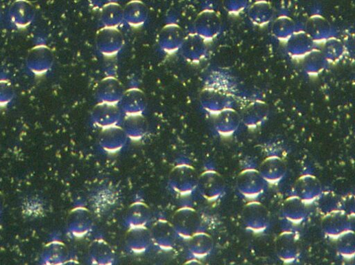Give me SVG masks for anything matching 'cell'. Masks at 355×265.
I'll return each mask as SVG.
<instances>
[{
	"label": "cell",
	"mask_w": 355,
	"mask_h": 265,
	"mask_svg": "<svg viewBox=\"0 0 355 265\" xmlns=\"http://www.w3.org/2000/svg\"><path fill=\"white\" fill-rule=\"evenodd\" d=\"M216 116V130L224 136H230L235 133L242 123L240 114L236 110L227 111Z\"/></svg>",
	"instance_id": "cell-30"
},
{
	"label": "cell",
	"mask_w": 355,
	"mask_h": 265,
	"mask_svg": "<svg viewBox=\"0 0 355 265\" xmlns=\"http://www.w3.org/2000/svg\"><path fill=\"white\" fill-rule=\"evenodd\" d=\"M122 111L118 105L98 103L92 111V120L98 127L105 129L118 126Z\"/></svg>",
	"instance_id": "cell-17"
},
{
	"label": "cell",
	"mask_w": 355,
	"mask_h": 265,
	"mask_svg": "<svg viewBox=\"0 0 355 265\" xmlns=\"http://www.w3.org/2000/svg\"><path fill=\"white\" fill-rule=\"evenodd\" d=\"M321 203V209L326 214H329L339 210L340 203L338 198H336L333 194H328V198L324 196L323 198L320 196Z\"/></svg>",
	"instance_id": "cell-41"
},
{
	"label": "cell",
	"mask_w": 355,
	"mask_h": 265,
	"mask_svg": "<svg viewBox=\"0 0 355 265\" xmlns=\"http://www.w3.org/2000/svg\"><path fill=\"white\" fill-rule=\"evenodd\" d=\"M259 172L266 183H275L285 176L287 168L279 158L271 157L262 163Z\"/></svg>",
	"instance_id": "cell-28"
},
{
	"label": "cell",
	"mask_w": 355,
	"mask_h": 265,
	"mask_svg": "<svg viewBox=\"0 0 355 265\" xmlns=\"http://www.w3.org/2000/svg\"><path fill=\"white\" fill-rule=\"evenodd\" d=\"M209 43L192 32L186 35L180 51L186 61L199 64L208 56Z\"/></svg>",
	"instance_id": "cell-10"
},
{
	"label": "cell",
	"mask_w": 355,
	"mask_h": 265,
	"mask_svg": "<svg viewBox=\"0 0 355 265\" xmlns=\"http://www.w3.org/2000/svg\"><path fill=\"white\" fill-rule=\"evenodd\" d=\"M172 224L176 235L185 239L204 232L205 229L202 218L190 207L178 211L174 216Z\"/></svg>",
	"instance_id": "cell-4"
},
{
	"label": "cell",
	"mask_w": 355,
	"mask_h": 265,
	"mask_svg": "<svg viewBox=\"0 0 355 265\" xmlns=\"http://www.w3.org/2000/svg\"><path fill=\"white\" fill-rule=\"evenodd\" d=\"M152 242L163 250L172 249L176 241V233L172 224L167 221H158L150 231Z\"/></svg>",
	"instance_id": "cell-25"
},
{
	"label": "cell",
	"mask_w": 355,
	"mask_h": 265,
	"mask_svg": "<svg viewBox=\"0 0 355 265\" xmlns=\"http://www.w3.org/2000/svg\"><path fill=\"white\" fill-rule=\"evenodd\" d=\"M212 248V239L205 232L197 233L188 239V251L194 257H203L211 251Z\"/></svg>",
	"instance_id": "cell-35"
},
{
	"label": "cell",
	"mask_w": 355,
	"mask_h": 265,
	"mask_svg": "<svg viewBox=\"0 0 355 265\" xmlns=\"http://www.w3.org/2000/svg\"><path fill=\"white\" fill-rule=\"evenodd\" d=\"M55 56L52 49L44 43L33 46L26 56V66L36 77H43L50 71L54 66Z\"/></svg>",
	"instance_id": "cell-3"
},
{
	"label": "cell",
	"mask_w": 355,
	"mask_h": 265,
	"mask_svg": "<svg viewBox=\"0 0 355 265\" xmlns=\"http://www.w3.org/2000/svg\"><path fill=\"white\" fill-rule=\"evenodd\" d=\"M127 138L123 128L115 126L103 129L100 135L99 143L106 151L115 152L124 146Z\"/></svg>",
	"instance_id": "cell-26"
},
{
	"label": "cell",
	"mask_w": 355,
	"mask_h": 265,
	"mask_svg": "<svg viewBox=\"0 0 355 265\" xmlns=\"http://www.w3.org/2000/svg\"><path fill=\"white\" fill-rule=\"evenodd\" d=\"M119 104L126 116L139 115L146 111L147 100L144 91L139 88L132 87L126 90Z\"/></svg>",
	"instance_id": "cell-18"
},
{
	"label": "cell",
	"mask_w": 355,
	"mask_h": 265,
	"mask_svg": "<svg viewBox=\"0 0 355 265\" xmlns=\"http://www.w3.org/2000/svg\"><path fill=\"white\" fill-rule=\"evenodd\" d=\"M122 128L128 138L138 141L146 135L148 126L143 115H131L126 116Z\"/></svg>",
	"instance_id": "cell-33"
},
{
	"label": "cell",
	"mask_w": 355,
	"mask_h": 265,
	"mask_svg": "<svg viewBox=\"0 0 355 265\" xmlns=\"http://www.w3.org/2000/svg\"><path fill=\"white\" fill-rule=\"evenodd\" d=\"M89 256L93 264H108L115 260L113 251L102 241L96 242L91 246Z\"/></svg>",
	"instance_id": "cell-37"
},
{
	"label": "cell",
	"mask_w": 355,
	"mask_h": 265,
	"mask_svg": "<svg viewBox=\"0 0 355 265\" xmlns=\"http://www.w3.org/2000/svg\"><path fill=\"white\" fill-rule=\"evenodd\" d=\"M124 9V22L130 27L138 28L144 26L148 19L147 5L140 0H130Z\"/></svg>",
	"instance_id": "cell-21"
},
{
	"label": "cell",
	"mask_w": 355,
	"mask_h": 265,
	"mask_svg": "<svg viewBox=\"0 0 355 265\" xmlns=\"http://www.w3.org/2000/svg\"><path fill=\"white\" fill-rule=\"evenodd\" d=\"M282 213L288 220L301 222L308 214L307 203L297 196L290 198L284 203Z\"/></svg>",
	"instance_id": "cell-34"
},
{
	"label": "cell",
	"mask_w": 355,
	"mask_h": 265,
	"mask_svg": "<svg viewBox=\"0 0 355 265\" xmlns=\"http://www.w3.org/2000/svg\"><path fill=\"white\" fill-rule=\"evenodd\" d=\"M271 25L272 36L282 44H285L299 29L295 21L287 14L275 16Z\"/></svg>",
	"instance_id": "cell-23"
},
{
	"label": "cell",
	"mask_w": 355,
	"mask_h": 265,
	"mask_svg": "<svg viewBox=\"0 0 355 265\" xmlns=\"http://www.w3.org/2000/svg\"><path fill=\"white\" fill-rule=\"evenodd\" d=\"M351 226L350 217L340 210L328 214L322 222L324 232L327 235L335 238L350 231Z\"/></svg>",
	"instance_id": "cell-20"
},
{
	"label": "cell",
	"mask_w": 355,
	"mask_h": 265,
	"mask_svg": "<svg viewBox=\"0 0 355 265\" xmlns=\"http://www.w3.org/2000/svg\"><path fill=\"white\" fill-rule=\"evenodd\" d=\"M319 49L328 65H335L347 54V47L338 36L333 37L319 45Z\"/></svg>",
	"instance_id": "cell-27"
},
{
	"label": "cell",
	"mask_w": 355,
	"mask_h": 265,
	"mask_svg": "<svg viewBox=\"0 0 355 265\" xmlns=\"http://www.w3.org/2000/svg\"><path fill=\"white\" fill-rule=\"evenodd\" d=\"M314 39L318 46L326 41L337 36L335 28L321 14H312L305 29Z\"/></svg>",
	"instance_id": "cell-19"
},
{
	"label": "cell",
	"mask_w": 355,
	"mask_h": 265,
	"mask_svg": "<svg viewBox=\"0 0 355 265\" xmlns=\"http://www.w3.org/2000/svg\"><path fill=\"white\" fill-rule=\"evenodd\" d=\"M122 82L114 76H108L102 79L95 89L98 103L118 105L125 93Z\"/></svg>",
	"instance_id": "cell-8"
},
{
	"label": "cell",
	"mask_w": 355,
	"mask_h": 265,
	"mask_svg": "<svg viewBox=\"0 0 355 265\" xmlns=\"http://www.w3.org/2000/svg\"><path fill=\"white\" fill-rule=\"evenodd\" d=\"M249 0H222L225 12L231 16L237 17L247 12Z\"/></svg>",
	"instance_id": "cell-40"
},
{
	"label": "cell",
	"mask_w": 355,
	"mask_h": 265,
	"mask_svg": "<svg viewBox=\"0 0 355 265\" xmlns=\"http://www.w3.org/2000/svg\"><path fill=\"white\" fill-rule=\"evenodd\" d=\"M3 16V8L1 4H0V20H1Z\"/></svg>",
	"instance_id": "cell-43"
},
{
	"label": "cell",
	"mask_w": 355,
	"mask_h": 265,
	"mask_svg": "<svg viewBox=\"0 0 355 265\" xmlns=\"http://www.w3.org/2000/svg\"><path fill=\"white\" fill-rule=\"evenodd\" d=\"M302 61L304 71L310 77H317L329 65L319 49L306 57Z\"/></svg>",
	"instance_id": "cell-36"
},
{
	"label": "cell",
	"mask_w": 355,
	"mask_h": 265,
	"mask_svg": "<svg viewBox=\"0 0 355 265\" xmlns=\"http://www.w3.org/2000/svg\"><path fill=\"white\" fill-rule=\"evenodd\" d=\"M240 102L243 104L240 114L241 122L249 128H256L263 124L268 116V109L261 99L251 96L244 98Z\"/></svg>",
	"instance_id": "cell-5"
},
{
	"label": "cell",
	"mask_w": 355,
	"mask_h": 265,
	"mask_svg": "<svg viewBox=\"0 0 355 265\" xmlns=\"http://www.w3.org/2000/svg\"><path fill=\"white\" fill-rule=\"evenodd\" d=\"M95 43L98 50L103 56L112 58L123 49L125 39L118 28L102 27L97 32Z\"/></svg>",
	"instance_id": "cell-7"
},
{
	"label": "cell",
	"mask_w": 355,
	"mask_h": 265,
	"mask_svg": "<svg viewBox=\"0 0 355 265\" xmlns=\"http://www.w3.org/2000/svg\"><path fill=\"white\" fill-rule=\"evenodd\" d=\"M242 97L238 82L227 71H212L206 78L200 95L202 108L213 115L235 110Z\"/></svg>",
	"instance_id": "cell-1"
},
{
	"label": "cell",
	"mask_w": 355,
	"mask_h": 265,
	"mask_svg": "<svg viewBox=\"0 0 355 265\" xmlns=\"http://www.w3.org/2000/svg\"><path fill=\"white\" fill-rule=\"evenodd\" d=\"M284 45L289 56L297 61H302L319 49L317 42L311 35L305 29L300 27Z\"/></svg>",
	"instance_id": "cell-6"
},
{
	"label": "cell",
	"mask_w": 355,
	"mask_h": 265,
	"mask_svg": "<svg viewBox=\"0 0 355 265\" xmlns=\"http://www.w3.org/2000/svg\"><path fill=\"white\" fill-rule=\"evenodd\" d=\"M243 222L247 228L252 231H263L270 224L269 211L266 207L260 203H250L244 209Z\"/></svg>",
	"instance_id": "cell-13"
},
{
	"label": "cell",
	"mask_w": 355,
	"mask_h": 265,
	"mask_svg": "<svg viewBox=\"0 0 355 265\" xmlns=\"http://www.w3.org/2000/svg\"><path fill=\"white\" fill-rule=\"evenodd\" d=\"M237 185L239 192L249 198L260 195L265 189L266 181L259 171L247 170L238 176Z\"/></svg>",
	"instance_id": "cell-14"
},
{
	"label": "cell",
	"mask_w": 355,
	"mask_h": 265,
	"mask_svg": "<svg viewBox=\"0 0 355 265\" xmlns=\"http://www.w3.org/2000/svg\"><path fill=\"white\" fill-rule=\"evenodd\" d=\"M295 196L305 202L314 201L322 194V186L315 176L306 175L297 182L295 187Z\"/></svg>",
	"instance_id": "cell-22"
},
{
	"label": "cell",
	"mask_w": 355,
	"mask_h": 265,
	"mask_svg": "<svg viewBox=\"0 0 355 265\" xmlns=\"http://www.w3.org/2000/svg\"><path fill=\"white\" fill-rule=\"evenodd\" d=\"M151 220V210L143 203L133 205L128 210L125 218V222L130 229L146 227Z\"/></svg>",
	"instance_id": "cell-31"
},
{
	"label": "cell",
	"mask_w": 355,
	"mask_h": 265,
	"mask_svg": "<svg viewBox=\"0 0 355 265\" xmlns=\"http://www.w3.org/2000/svg\"><path fill=\"white\" fill-rule=\"evenodd\" d=\"M185 36L183 29L179 25L169 23L159 33L157 43L164 52L172 55L180 51Z\"/></svg>",
	"instance_id": "cell-12"
},
{
	"label": "cell",
	"mask_w": 355,
	"mask_h": 265,
	"mask_svg": "<svg viewBox=\"0 0 355 265\" xmlns=\"http://www.w3.org/2000/svg\"><path fill=\"white\" fill-rule=\"evenodd\" d=\"M108 3H109L108 0H89L91 8L98 11H100Z\"/></svg>",
	"instance_id": "cell-42"
},
{
	"label": "cell",
	"mask_w": 355,
	"mask_h": 265,
	"mask_svg": "<svg viewBox=\"0 0 355 265\" xmlns=\"http://www.w3.org/2000/svg\"><path fill=\"white\" fill-rule=\"evenodd\" d=\"M222 31V19L220 13L215 9H204L194 19L193 32L209 43L218 38Z\"/></svg>",
	"instance_id": "cell-2"
},
{
	"label": "cell",
	"mask_w": 355,
	"mask_h": 265,
	"mask_svg": "<svg viewBox=\"0 0 355 265\" xmlns=\"http://www.w3.org/2000/svg\"><path fill=\"white\" fill-rule=\"evenodd\" d=\"M9 18L16 29L27 30L35 20V7L30 0H14L9 10Z\"/></svg>",
	"instance_id": "cell-11"
},
{
	"label": "cell",
	"mask_w": 355,
	"mask_h": 265,
	"mask_svg": "<svg viewBox=\"0 0 355 265\" xmlns=\"http://www.w3.org/2000/svg\"><path fill=\"white\" fill-rule=\"evenodd\" d=\"M249 21L258 27L270 25L275 18V12L269 0H255L247 10Z\"/></svg>",
	"instance_id": "cell-16"
},
{
	"label": "cell",
	"mask_w": 355,
	"mask_h": 265,
	"mask_svg": "<svg viewBox=\"0 0 355 265\" xmlns=\"http://www.w3.org/2000/svg\"><path fill=\"white\" fill-rule=\"evenodd\" d=\"M99 12L103 27L118 28L124 22V9L117 3L109 2Z\"/></svg>",
	"instance_id": "cell-32"
},
{
	"label": "cell",
	"mask_w": 355,
	"mask_h": 265,
	"mask_svg": "<svg viewBox=\"0 0 355 265\" xmlns=\"http://www.w3.org/2000/svg\"><path fill=\"white\" fill-rule=\"evenodd\" d=\"M198 178L192 168L188 165L176 167L172 172L170 184L172 188L183 196H189L197 188Z\"/></svg>",
	"instance_id": "cell-9"
},
{
	"label": "cell",
	"mask_w": 355,
	"mask_h": 265,
	"mask_svg": "<svg viewBox=\"0 0 355 265\" xmlns=\"http://www.w3.org/2000/svg\"><path fill=\"white\" fill-rule=\"evenodd\" d=\"M337 249L344 256L351 257L354 254L355 240L354 233L351 231L337 237Z\"/></svg>",
	"instance_id": "cell-38"
},
{
	"label": "cell",
	"mask_w": 355,
	"mask_h": 265,
	"mask_svg": "<svg viewBox=\"0 0 355 265\" xmlns=\"http://www.w3.org/2000/svg\"><path fill=\"white\" fill-rule=\"evenodd\" d=\"M126 242L128 247L135 253L147 251L153 243L151 232L146 227L130 229Z\"/></svg>",
	"instance_id": "cell-29"
},
{
	"label": "cell",
	"mask_w": 355,
	"mask_h": 265,
	"mask_svg": "<svg viewBox=\"0 0 355 265\" xmlns=\"http://www.w3.org/2000/svg\"><path fill=\"white\" fill-rule=\"evenodd\" d=\"M15 88L11 80L0 78V108L8 106L14 99Z\"/></svg>",
	"instance_id": "cell-39"
},
{
	"label": "cell",
	"mask_w": 355,
	"mask_h": 265,
	"mask_svg": "<svg viewBox=\"0 0 355 265\" xmlns=\"http://www.w3.org/2000/svg\"><path fill=\"white\" fill-rule=\"evenodd\" d=\"M277 255L285 262H293L300 253V248L296 235L290 232L282 233L276 241Z\"/></svg>",
	"instance_id": "cell-24"
},
{
	"label": "cell",
	"mask_w": 355,
	"mask_h": 265,
	"mask_svg": "<svg viewBox=\"0 0 355 265\" xmlns=\"http://www.w3.org/2000/svg\"><path fill=\"white\" fill-rule=\"evenodd\" d=\"M197 187L201 195L209 200L218 199L225 192L222 176L215 171L204 172L198 178Z\"/></svg>",
	"instance_id": "cell-15"
}]
</instances>
